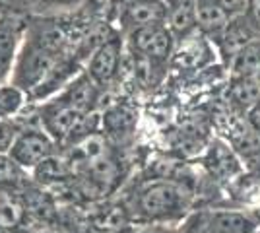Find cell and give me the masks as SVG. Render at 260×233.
<instances>
[{
    "instance_id": "cell-17",
    "label": "cell",
    "mask_w": 260,
    "mask_h": 233,
    "mask_svg": "<svg viewBox=\"0 0 260 233\" xmlns=\"http://www.w3.org/2000/svg\"><path fill=\"white\" fill-rule=\"evenodd\" d=\"M23 103V91L14 84L0 86V119H10L12 115L20 111Z\"/></svg>"
},
{
    "instance_id": "cell-11",
    "label": "cell",
    "mask_w": 260,
    "mask_h": 233,
    "mask_svg": "<svg viewBox=\"0 0 260 233\" xmlns=\"http://www.w3.org/2000/svg\"><path fill=\"white\" fill-rule=\"evenodd\" d=\"M60 99L68 103L70 107H74L76 111L87 115V113H91L95 101H98V84L87 74H80L72 82H68L66 91L62 93Z\"/></svg>"
},
{
    "instance_id": "cell-15",
    "label": "cell",
    "mask_w": 260,
    "mask_h": 233,
    "mask_svg": "<svg viewBox=\"0 0 260 233\" xmlns=\"http://www.w3.org/2000/svg\"><path fill=\"white\" fill-rule=\"evenodd\" d=\"M231 70L235 78H256L260 74V41L254 39L245 45L231 58Z\"/></svg>"
},
{
    "instance_id": "cell-3",
    "label": "cell",
    "mask_w": 260,
    "mask_h": 233,
    "mask_svg": "<svg viewBox=\"0 0 260 233\" xmlns=\"http://www.w3.org/2000/svg\"><path fill=\"white\" fill-rule=\"evenodd\" d=\"M98 115L93 113H80L74 107H70L62 99L54 101L45 107V113L41 117L45 126V132L53 138L54 142L74 138L76 134H82V138L89 136V121H93Z\"/></svg>"
},
{
    "instance_id": "cell-4",
    "label": "cell",
    "mask_w": 260,
    "mask_h": 233,
    "mask_svg": "<svg viewBox=\"0 0 260 233\" xmlns=\"http://www.w3.org/2000/svg\"><path fill=\"white\" fill-rule=\"evenodd\" d=\"M198 233H254L258 223L252 214L239 210H202L184 218Z\"/></svg>"
},
{
    "instance_id": "cell-19",
    "label": "cell",
    "mask_w": 260,
    "mask_h": 233,
    "mask_svg": "<svg viewBox=\"0 0 260 233\" xmlns=\"http://www.w3.org/2000/svg\"><path fill=\"white\" fill-rule=\"evenodd\" d=\"M20 132L22 130L18 128L16 122H12L10 119H0V154H10Z\"/></svg>"
},
{
    "instance_id": "cell-1",
    "label": "cell",
    "mask_w": 260,
    "mask_h": 233,
    "mask_svg": "<svg viewBox=\"0 0 260 233\" xmlns=\"http://www.w3.org/2000/svg\"><path fill=\"white\" fill-rule=\"evenodd\" d=\"M188 208L190 194L175 181H152L134 198V212L144 223L179 225L188 216Z\"/></svg>"
},
{
    "instance_id": "cell-23",
    "label": "cell",
    "mask_w": 260,
    "mask_h": 233,
    "mask_svg": "<svg viewBox=\"0 0 260 233\" xmlns=\"http://www.w3.org/2000/svg\"><path fill=\"white\" fill-rule=\"evenodd\" d=\"M175 233H198V231H196L194 227L186 222V220H183V222L175 227Z\"/></svg>"
},
{
    "instance_id": "cell-5",
    "label": "cell",
    "mask_w": 260,
    "mask_h": 233,
    "mask_svg": "<svg viewBox=\"0 0 260 233\" xmlns=\"http://www.w3.org/2000/svg\"><path fill=\"white\" fill-rule=\"evenodd\" d=\"M54 144L56 142L45 130L27 128L18 134L10 150V157L23 169H35L49 157H53Z\"/></svg>"
},
{
    "instance_id": "cell-24",
    "label": "cell",
    "mask_w": 260,
    "mask_h": 233,
    "mask_svg": "<svg viewBox=\"0 0 260 233\" xmlns=\"http://www.w3.org/2000/svg\"><path fill=\"white\" fill-rule=\"evenodd\" d=\"M43 2H51V4H74L78 0H43Z\"/></svg>"
},
{
    "instance_id": "cell-10",
    "label": "cell",
    "mask_w": 260,
    "mask_h": 233,
    "mask_svg": "<svg viewBox=\"0 0 260 233\" xmlns=\"http://www.w3.org/2000/svg\"><path fill=\"white\" fill-rule=\"evenodd\" d=\"M120 62V41L117 37L109 39L99 47L93 53L89 66H87V76L91 78L98 86H103L113 80V76L117 74Z\"/></svg>"
},
{
    "instance_id": "cell-14",
    "label": "cell",
    "mask_w": 260,
    "mask_h": 233,
    "mask_svg": "<svg viewBox=\"0 0 260 233\" xmlns=\"http://www.w3.org/2000/svg\"><path fill=\"white\" fill-rule=\"evenodd\" d=\"M167 25L173 35H186L196 27V0H175L169 4Z\"/></svg>"
},
{
    "instance_id": "cell-28",
    "label": "cell",
    "mask_w": 260,
    "mask_h": 233,
    "mask_svg": "<svg viewBox=\"0 0 260 233\" xmlns=\"http://www.w3.org/2000/svg\"><path fill=\"white\" fill-rule=\"evenodd\" d=\"M254 233H260V227H258V229H256V231H254Z\"/></svg>"
},
{
    "instance_id": "cell-6",
    "label": "cell",
    "mask_w": 260,
    "mask_h": 233,
    "mask_svg": "<svg viewBox=\"0 0 260 233\" xmlns=\"http://www.w3.org/2000/svg\"><path fill=\"white\" fill-rule=\"evenodd\" d=\"M130 43L138 55L159 62V60H167L173 53L175 39L169 25L161 23V25H150V27L130 31Z\"/></svg>"
},
{
    "instance_id": "cell-25",
    "label": "cell",
    "mask_w": 260,
    "mask_h": 233,
    "mask_svg": "<svg viewBox=\"0 0 260 233\" xmlns=\"http://www.w3.org/2000/svg\"><path fill=\"white\" fill-rule=\"evenodd\" d=\"M119 4H122V6H126V4H130V2H134V0H117Z\"/></svg>"
},
{
    "instance_id": "cell-8",
    "label": "cell",
    "mask_w": 260,
    "mask_h": 233,
    "mask_svg": "<svg viewBox=\"0 0 260 233\" xmlns=\"http://www.w3.org/2000/svg\"><path fill=\"white\" fill-rule=\"evenodd\" d=\"M233 22L229 0H196V25L210 35L223 34Z\"/></svg>"
},
{
    "instance_id": "cell-21",
    "label": "cell",
    "mask_w": 260,
    "mask_h": 233,
    "mask_svg": "<svg viewBox=\"0 0 260 233\" xmlns=\"http://www.w3.org/2000/svg\"><path fill=\"white\" fill-rule=\"evenodd\" d=\"M249 6V14H247V20H249L254 27L260 29V0H249L247 2Z\"/></svg>"
},
{
    "instance_id": "cell-9",
    "label": "cell",
    "mask_w": 260,
    "mask_h": 233,
    "mask_svg": "<svg viewBox=\"0 0 260 233\" xmlns=\"http://www.w3.org/2000/svg\"><path fill=\"white\" fill-rule=\"evenodd\" d=\"M23 23L10 16H0V86L10 76L12 64L18 56Z\"/></svg>"
},
{
    "instance_id": "cell-27",
    "label": "cell",
    "mask_w": 260,
    "mask_h": 233,
    "mask_svg": "<svg viewBox=\"0 0 260 233\" xmlns=\"http://www.w3.org/2000/svg\"><path fill=\"white\" fill-rule=\"evenodd\" d=\"M0 233H10V231H2V229H0Z\"/></svg>"
},
{
    "instance_id": "cell-16",
    "label": "cell",
    "mask_w": 260,
    "mask_h": 233,
    "mask_svg": "<svg viewBox=\"0 0 260 233\" xmlns=\"http://www.w3.org/2000/svg\"><path fill=\"white\" fill-rule=\"evenodd\" d=\"M231 93L237 103L254 107L260 101V84L256 82V78H235V86Z\"/></svg>"
},
{
    "instance_id": "cell-20",
    "label": "cell",
    "mask_w": 260,
    "mask_h": 233,
    "mask_svg": "<svg viewBox=\"0 0 260 233\" xmlns=\"http://www.w3.org/2000/svg\"><path fill=\"white\" fill-rule=\"evenodd\" d=\"M177 225H163V223H144L134 233H175Z\"/></svg>"
},
{
    "instance_id": "cell-18",
    "label": "cell",
    "mask_w": 260,
    "mask_h": 233,
    "mask_svg": "<svg viewBox=\"0 0 260 233\" xmlns=\"http://www.w3.org/2000/svg\"><path fill=\"white\" fill-rule=\"evenodd\" d=\"M23 177H25V169L18 165L10 154H0V189L14 187Z\"/></svg>"
},
{
    "instance_id": "cell-22",
    "label": "cell",
    "mask_w": 260,
    "mask_h": 233,
    "mask_svg": "<svg viewBox=\"0 0 260 233\" xmlns=\"http://www.w3.org/2000/svg\"><path fill=\"white\" fill-rule=\"evenodd\" d=\"M250 122H252V126L260 132V101L250 109Z\"/></svg>"
},
{
    "instance_id": "cell-26",
    "label": "cell",
    "mask_w": 260,
    "mask_h": 233,
    "mask_svg": "<svg viewBox=\"0 0 260 233\" xmlns=\"http://www.w3.org/2000/svg\"><path fill=\"white\" fill-rule=\"evenodd\" d=\"M161 2H165V4H167V6H169V4H173L175 0H161Z\"/></svg>"
},
{
    "instance_id": "cell-12",
    "label": "cell",
    "mask_w": 260,
    "mask_h": 233,
    "mask_svg": "<svg viewBox=\"0 0 260 233\" xmlns=\"http://www.w3.org/2000/svg\"><path fill=\"white\" fill-rule=\"evenodd\" d=\"M204 165L210 171V175L216 179H229L233 177L235 173H239V159L235 157V154L229 150V146L221 140H214L206 152L204 157Z\"/></svg>"
},
{
    "instance_id": "cell-2",
    "label": "cell",
    "mask_w": 260,
    "mask_h": 233,
    "mask_svg": "<svg viewBox=\"0 0 260 233\" xmlns=\"http://www.w3.org/2000/svg\"><path fill=\"white\" fill-rule=\"evenodd\" d=\"M58 64V56L49 45L25 43L18 62L14 68V86L23 93H35L47 82L54 66Z\"/></svg>"
},
{
    "instance_id": "cell-13",
    "label": "cell",
    "mask_w": 260,
    "mask_h": 233,
    "mask_svg": "<svg viewBox=\"0 0 260 233\" xmlns=\"http://www.w3.org/2000/svg\"><path fill=\"white\" fill-rule=\"evenodd\" d=\"M27 208L20 196H16L12 190L0 189V229L2 231H14L18 229L25 220Z\"/></svg>"
},
{
    "instance_id": "cell-7",
    "label": "cell",
    "mask_w": 260,
    "mask_h": 233,
    "mask_svg": "<svg viewBox=\"0 0 260 233\" xmlns=\"http://www.w3.org/2000/svg\"><path fill=\"white\" fill-rule=\"evenodd\" d=\"M169 6L161 0H134L120 12V23L124 29L136 31L150 25H161L167 23Z\"/></svg>"
}]
</instances>
